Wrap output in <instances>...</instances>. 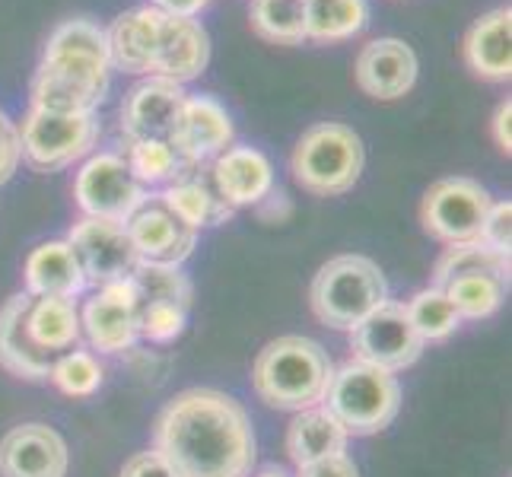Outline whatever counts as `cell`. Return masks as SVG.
Listing matches in <instances>:
<instances>
[{"label":"cell","instance_id":"60d3db41","mask_svg":"<svg viewBox=\"0 0 512 477\" xmlns=\"http://www.w3.org/2000/svg\"><path fill=\"white\" fill-rule=\"evenodd\" d=\"M255 207H258V217L264 223H284L293 214V204H290V198L284 191H271L268 198H264L261 204H255Z\"/></svg>","mask_w":512,"mask_h":477},{"label":"cell","instance_id":"9c48e42d","mask_svg":"<svg viewBox=\"0 0 512 477\" xmlns=\"http://www.w3.org/2000/svg\"><path fill=\"white\" fill-rule=\"evenodd\" d=\"M74 198L83 217L128 223L134 210L147 201V188L134 179L121 153H93L74 179Z\"/></svg>","mask_w":512,"mask_h":477},{"label":"cell","instance_id":"7a4b0ae2","mask_svg":"<svg viewBox=\"0 0 512 477\" xmlns=\"http://www.w3.org/2000/svg\"><path fill=\"white\" fill-rule=\"evenodd\" d=\"M334 376L325 347L303 334H284L264 344L252 366V385L258 398L277 411H309L322 408Z\"/></svg>","mask_w":512,"mask_h":477},{"label":"cell","instance_id":"ffe728a7","mask_svg":"<svg viewBox=\"0 0 512 477\" xmlns=\"http://www.w3.org/2000/svg\"><path fill=\"white\" fill-rule=\"evenodd\" d=\"M465 64L474 77L503 83L512 77V10L497 7L471 23L462 45Z\"/></svg>","mask_w":512,"mask_h":477},{"label":"cell","instance_id":"ee69618b","mask_svg":"<svg viewBox=\"0 0 512 477\" xmlns=\"http://www.w3.org/2000/svg\"><path fill=\"white\" fill-rule=\"evenodd\" d=\"M255 477H287V471H284V468H277V465H268V468H261Z\"/></svg>","mask_w":512,"mask_h":477},{"label":"cell","instance_id":"cb8c5ba5","mask_svg":"<svg viewBox=\"0 0 512 477\" xmlns=\"http://www.w3.org/2000/svg\"><path fill=\"white\" fill-rule=\"evenodd\" d=\"M198 169L201 166H194L191 172L182 175V179H175L172 185H166V191L160 194V201L185 226L198 229V233H201V226L226 223L229 217L236 214V210L220 198V191L214 188V182H210V175H201Z\"/></svg>","mask_w":512,"mask_h":477},{"label":"cell","instance_id":"d6986e66","mask_svg":"<svg viewBox=\"0 0 512 477\" xmlns=\"http://www.w3.org/2000/svg\"><path fill=\"white\" fill-rule=\"evenodd\" d=\"M210 182L233 210L255 207L274 191V166L261 150L233 144L210 163Z\"/></svg>","mask_w":512,"mask_h":477},{"label":"cell","instance_id":"836d02e7","mask_svg":"<svg viewBox=\"0 0 512 477\" xmlns=\"http://www.w3.org/2000/svg\"><path fill=\"white\" fill-rule=\"evenodd\" d=\"M45 55H86L109 61V35L99 23L86 20V16H74V20H64L48 35Z\"/></svg>","mask_w":512,"mask_h":477},{"label":"cell","instance_id":"f35d334b","mask_svg":"<svg viewBox=\"0 0 512 477\" xmlns=\"http://www.w3.org/2000/svg\"><path fill=\"white\" fill-rule=\"evenodd\" d=\"M118 477H175V471L163 462L160 452L147 449V452L131 455Z\"/></svg>","mask_w":512,"mask_h":477},{"label":"cell","instance_id":"6da1fadb","mask_svg":"<svg viewBox=\"0 0 512 477\" xmlns=\"http://www.w3.org/2000/svg\"><path fill=\"white\" fill-rule=\"evenodd\" d=\"M153 452L175 477H252L258 443L252 417L217 388H185L153 423Z\"/></svg>","mask_w":512,"mask_h":477},{"label":"cell","instance_id":"277c9868","mask_svg":"<svg viewBox=\"0 0 512 477\" xmlns=\"http://www.w3.org/2000/svg\"><path fill=\"white\" fill-rule=\"evenodd\" d=\"M385 299V277L379 264L366 255H338L325 261L309 287V306L315 318L334 331H353Z\"/></svg>","mask_w":512,"mask_h":477},{"label":"cell","instance_id":"d6a6232c","mask_svg":"<svg viewBox=\"0 0 512 477\" xmlns=\"http://www.w3.org/2000/svg\"><path fill=\"white\" fill-rule=\"evenodd\" d=\"M404 309H408V318L414 331L423 338V344L446 341L449 334H455V328L462 325V318H458L455 306L449 303V296L439 287H427L414 293L408 303H404Z\"/></svg>","mask_w":512,"mask_h":477},{"label":"cell","instance_id":"8fae6325","mask_svg":"<svg viewBox=\"0 0 512 477\" xmlns=\"http://www.w3.org/2000/svg\"><path fill=\"white\" fill-rule=\"evenodd\" d=\"M67 242L80 261L86 287L102 290V287L115 284V280H128L140 261L125 223L83 217L70 226Z\"/></svg>","mask_w":512,"mask_h":477},{"label":"cell","instance_id":"4dcf8cb0","mask_svg":"<svg viewBox=\"0 0 512 477\" xmlns=\"http://www.w3.org/2000/svg\"><path fill=\"white\" fill-rule=\"evenodd\" d=\"M131 284L137 290L140 306L147 303H172V306H191L194 287L188 274L182 271V264H150L137 261V268L131 271Z\"/></svg>","mask_w":512,"mask_h":477},{"label":"cell","instance_id":"8d00e7d4","mask_svg":"<svg viewBox=\"0 0 512 477\" xmlns=\"http://www.w3.org/2000/svg\"><path fill=\"white\" fill-rule=\"evenodd\" d=\"M478 242H484L487 249L500 252V255H509V242H512V204L509 201L490 204Z\"/></svg>","mask_w":512,"mask_h":477},{"label":"cell","instance_id":"b9f144b4","mask_svg":"<svg viewBox=\"0 0 512 477\" xmlns=\"http://www.w3.org/2000/svg\"><path fill=\"white\" fill-rule=\"evenodd\" d=\"M509 121H512V102L503 99L497 105V112H493V121H490V131H493V140H497V147L509 156L512 150V128H509Z\"/></svg>","mask_w":512,"mask_h":477},{"label":"cell","instance_id":"74e56055","mask_svg":"<svg viewBox=\"0 0 512 477\" xmlns=\"http://www.w3.org/2000/svg\"><path fill=\"white\" fill-rule=\"evenodd\" d=\"M20 131L13 121L0 112V185L13 179L16 166H20Z\"/></svg>","mask_w":512,"mask_h":477},{"label":"cell","instance_id":"ba28073f","mask_svg":"<svg viewBox=\"0 0 512 477\" xmlns=\"http://www.w3.org/2000/svg\"><path fill=\"white\" fill-rule=\"evenodd\" d=\"M490 204L493 198L481 182L468 175H452L427 188L420 201V223L433 239L446 245L478 242Z\"/></svg>","mask_w":512,"mask_h":477},{"label":"cell","instance_id":"4316f807","mask_svg":"<svg viewBox=\"0 0 512 477\" xmlns=\"http://www.w3.org/2000/svg\"><path fill=\"white\" fill-rule=\"evenodd\" d=\"M369 26V0H306V39L347 42Z\"/></svg>","mask_w":512,"mask_h":477},{"label":"cell","instance_id":"7c38bea8","mask_svg":"<svg viewBox=\"0 0 512 477\" xmlns=\"http://www.w3.org/2000/svg\"><path fill=\"white\" fill-rule=\"evenodd\" d=\"M188 93L185 86L163 80V77H144L134 83L125 102H121V137L125 140H169L175 125H179L182 105Z\"/></svg>","mask_w":512,"mask_h":477},{"label":"cell","instance_id":"e575fe53","mask_svg":"<svg viewBox=\"0 0 512 477\" xmlns=\"http://www.w3.org/2000/svg\"><path fill=\"white\" fill-rule=\"evenodd\" d=\"M102 366L99 360L93 357V353L86 350H67L61 353V357L55 360V366H51V382H55L58 392L70 395V398H86L93 395L96 388L102 385Z\"/></svg>","mask_w":512,"mask_h":477},{"label":"cell","instance_id":"3957f363","mask_svg":"<svg viewBox=\"0 0 512 477\" xmlns=\"http://www.w3.org/2000/svg\"><path fill=\"white\" fill-rule=\"evenodd\" d=\"M366 150L360 134L341 121H322L303 131L290 156L293 182L315 198H338L360 182Z\"/></svg>","mask_w":512,"mask_h":477},{"label":"cell","instance_id":"d590c367","mask_svg":"<svg viewBox=\"0 0 512 477\" xmlns=\"http://www.w3.org/2000/svg\"><path fill=\"white\" fill-rule=\"evenodd\" d=\"M188 325V309L172 303H147L137 309V334L153 344L175 341Z\"/></svg>","mask_w":512,"mask_h":477},{"label":"cell","instance_id":"7bdbcfd3","mask_svg":"<svg viewBox=\"0 0 512 477\" xmlns=\"http://www.w3.org/2000/svg\"><path fill=\"white\" fill-rule=\"evenodd\" d=\"M210 0H150V7H156L166 16H185V20H194Z\"/></svg>","mask_w":512,"mask_h":477},{"label":"cell","instance_id":"ab89813d","mask_svg":"<svg viewBox=\"0 0 512 477\" xmlns=\"http://www.w3.org/2000/svg\"><path fill=\"white\" fill-rule=\"evenodd\" d=\"M296 477H360V474L347 455H331V458H322V462L303 465L296 471Z\"/></svg>","mask_w":512,"mask_h":477},{"label":"cell","instance_id":"83f0119b","mask_svg":"<svg viewBox=\"0 0 512 477\" xmlns=\"http://www.w3.org/2000/svg\"><path fill=\"white\" fill-rule=\"evenodd\" d=\"M121 156H125V163L134 172V179L144 188L172 185L175 179H182L185 172L194 169L185 163L169 140H125V153Z\"/></svg>","mask_w":512,"mask_h":477},{"label":"cell","instance_id":"f546056e","mask_svg":"<svg viewBox=\"0 0 512 477\" xmlns=\"http://www.w3.org/2000/svg\"><path fill=\"white\" fill-rule=\"evenodd\" d=\"M252 29L264 42L303 45L306 42V0H252Z\"/></svg>","mask_w":512,"mask_h":477},{"label":"cell","instance_id":"30bf717a","mask_svg":"<svg viewBox=\"0 0 512 477\" xmlns=\"http://www.w3.org/2000/svg\"><path fill=\"white\" fill-rule=\"evenodd\" d=\"M353 360L366 366L385 369V373H401L420 360L423 338L414 331L404 303L385 299L379 309L369 312L363 322L350 331Z\"/></svg>","mask_w":512,"mask_h":477},{"label":"cell","instance_id":"e0dca14e","mask_svg":"<svg viewBox=\"0 0 512 477\" xmlns=\"http://www.w3.org/2000/svg\"><path fill=\"white\" fill-rule=\"evenodd\" d=\"M67 443L45 423H23L0 439V477H67Z\"/></svg>","mask_w":512,"mask_h":477},{"label":"cell","instance_id":"d4e9b609","mask_svg":"<svg viewBox=\"0 0 512 477\" xmlns=\"http://www.w3.org/2000/svg\"><path fill=\"white\" fill-rule=\"evenodd\" d=\"M347 439V430L325 408H309L299 411L287 427V455L296 468H303L331 455H344Z\"/></svg>","mask_w":512,"mask_h":477},{"label":"cell","instance_id":"603a6c76","mask_svg":"<svg viewBox=\"0 0 512 477\" xmlns=\"http://www.w3.org/2000/svg\"><path fill=\"white\" fill-rule=\"evenodd\" d=\"M26 293L29 296H61L74 299L86 290V277L67 239H51L35 245L26 258Z\"/></svg>","mask_w":512,"mask_h":477},{"label":"cell","instance_id":"4fadbf2b","mask_svg":"<svg viewBox=\"0 0 512 477\" xmlns=\"http://www.w3.org/2000/svg\"><path fill=\"white\" fill-rule=\"evenodd\" d=\"M137 309H140V299H137L131 277L115 280V284L102 287L90 303L83 306L80 331L86 334L90 347L99 353H125L140 338Z\"/></svg>","mask_w":512,"mask_h":477},{"label":"cell","instance_id":"52a82bcc","mask_svg":"<svg viewBox=\"0 0 512 477\" xmlns=\"http://www.w3.org/2000/svg\"><path fill=\"white\" fill-rule=\"evenodd\" d=\"M16 131H20V156L29 163V169L51 175L93 153L99 140V121L96 115L29 109Z\"/></svg>","mask_w":512,"mask_h":477},{"label":"cell","instance_id":"9a60e30c","mask_svg":"<svg viewBox=\"0 0 512 477\" xmlns=\"http://www.w3.org/2000/svg\"><path fill=\"white\" fill-rule=\"evenodd\" d=\"M125 229L137 258L150 264H182L198 245V229L185 226L160 198L140 204Z\"/></svg>","mask_w":512,"mask_h":477},{"label":"cell","instance_id":"5bb4252c","mask_svg":"<svg viewBox=\"0 0 512 477\" xmlns=\"http://www.w3.org/2000/svg\"><path fill=\"white\" fill-rule=\"evenodd\" d=\"M233 140H236L233 118H229L220 99L207 93L185 99L179 125H175L172 134V147L179 150V156L188 166L214 163L226 147H233Z\"/></svg>","mask_w":512,"mask_h":477},{"label":"cell","instance_id":"44dd1931","mask_svg":"<svg viewBox=\"0 0 512 477\" xmlns=\"http://www.w3.org/2000/svg\"><path fill=\"white\" fill-rule=\"evenodd\" d=\"M160 23L163 13L150 4L115 16V23L105 29V35H109V64L125 70V74L150 77L156 39H160Z\"/></svg>","mask_w":512,"mask_h":477},{"label":"cell","instance_id":"ac0fdd59","mask_svg":"<svg viewBox=\"0 0 512 477\" xmlns=\"http://www.w3.org/2000/svg\"><path fill=\"white\" fill-rule=\"evenodd\" d=\"M207 64H210L207 29L198 20H185V16H166L163 13L150 77H163V80L185 86L188 80H198L207 70Z\"/></svg>","mask_w":512,"mask_h":477},{"label":"cell","instance_id":"f1b7e54d","mask_svg":"<svg viewBox=\"0 0 512 477\" xmlns=\"http://www.w3.org/2000/svg\"><path fill=\"white\" fill-rule=\"evenodd\" d=\"M465 274H490V277L503 280V284H509V255L487 249L484 242L449 245L433 268V287L443 290L449 280L465 277Z\"/></svg>","mask_w":512,"mask_h":477},{"label":"cell","instance_id":"2e32d148","mask_svg":"<svg viewBox=\"0 0 512 477\" xmlns=\"http://www.w3.org/2000/svg\"><path fill=\"white\" fill-rule=\"evenodd\" d=\"M353 80L369 99L392 102L411 93L417 83V55L404 39H373L360 48L357 61H353Z\"/></svg>","mask_w":512,"mask_h":477},{"label":"cell","instance_id":"5b68a950","mask_svg":"<svg viewBox=\"0 0 512 477\" xmlns=\"http://www.w3.org/2000/svg\"><path fill=\"white\" fill-rule=\"evenodd\" d=\"M322 408L341 423L347 436H373L398 417L401 385L395 373L350 360L334 369Z\"/></svg>","mask_w":512,"mask_h":477},{"label":"cell","instance_id":"8992f818","mask_svg":"<svg viewBox=\"0 0 512 477\" xmlns=\"http://www.w3.org/2000/svg\"><path fill=\"white\" fill-rule=\"evenodd\" d=\"M112 86V64L86 55H42L32 77V109L96 115Z\"/></svg>","mask_w":512,"mask_h":477},{"label":"cell","instance_id":"484cf974","mask_svg":"<svg viewBox=\"0 0 512 477\" xmlns=\"http://www.w3.org/2000/svg\"><path fill=\"white\" fill-rule=\"evenodd\" d=\"M26 331L35 347L51 357L74 350L80 341V312L74 299L61 296H32L26 309Z\"/></svg>","mask_w":512,"mask_h":477},{"label":"cell","instance_id":"1f68e13d","mask_svg":"<svg viewBox=\"0 0 512 477\" xmlns=\"http://www.w3.org/2000/svg\"><path fill=\"white\" fill-rule=\"evenodd\" d=\"M506 287L509 284H503V280L490 274H465V277L449 280L443 293L449 296L458 318H487L503 306Z\"/></svg>","mask_w":512,"mask_h":477},{"label":"cell","instance_id":"7402d4cb","mask_svg":"<svg viewBox=\"0 0 512 477\" xmlns=\"http://www.w3.org/2000/svg\"><path fill=\"white\" fill-rule=\"evenodd\" d=\"M29 293L10 296L4 309H0V366L10 376H20L29 382H42L51 376V366L58 357H51L42 347H35L29 331H26V309H29Z\"/></svg>","mask_w":512,"mask_h":477}]
</instances>
